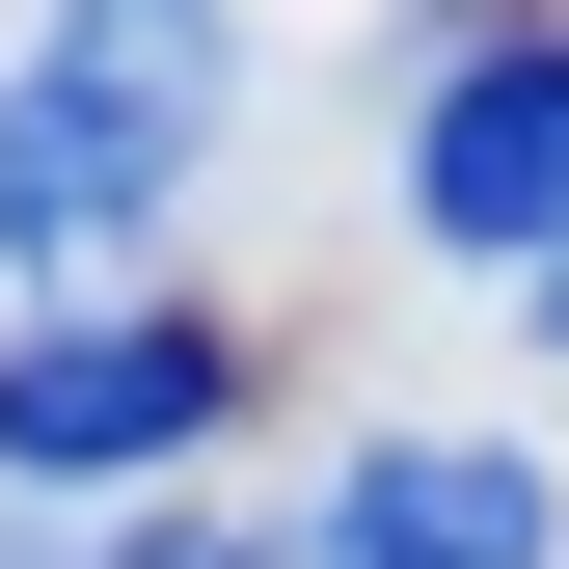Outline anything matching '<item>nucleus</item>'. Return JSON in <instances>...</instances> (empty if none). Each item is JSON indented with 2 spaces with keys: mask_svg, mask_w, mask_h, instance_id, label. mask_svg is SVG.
Returning a JSON list of instances; mask_svg holds the SVG:
<instances>
[{
  "mask_svg": "<svg viewBox=\"0 0 569 569\" xmlns=\"http://www.w3.org/2000/svg\"><path fill=\"white\" fill-rule=\"evenodd\" d=\"M244 407V352L190 326V299H54V326H0V488H136V461H190Z\"/></svg>",
  "mask_w": 569,
  "mask_h": 569,
  "instance_id": "nucleus-2",
  "label": "nucleus"
},
{
  "mask_svg": "<svg viewBox=\"0 0 569 569\" xmlns=\"http://www.w3.org/2000/svg\"><path fill=\"white\" fill-rule=\"evenodd\" d=\"M407 218L461 271H569V28H488L435 109H407Z\"/></svg>",
  "mask_w": 569,
  "mask_h": 569,
  "instance_id": "nucleus-3",
  "label": "nucleus"
},
{
  "mask_svg": "<svg viewBox=\"0 0 569 569\" xmlns=\"http://www.w3.org/2000/svg\"><path fill=\"white\" fill-rule=\"evenodd\" d=\"M542 542H569V488L516 435H380L352 516H326V569H542Z\"/></svg>",
  "mask_w": 569,
  "mask_h": 569,
  "instance_id": "nucleus-4",
  "label": "nucleus"
},
{
  "mask_svg": "<svg viewBox=\"0 0 569 569\" xmlns=\"http://www.w3.org/2000/svg\"><path fill=\"white\" fill-rule=\"evenodd\" d=\"M244 109L218 0H54V54L0 82V271H136L190 218V136Z\"/></svg>",
  "mask_w": 569,
  "mask_h": 569,
  "instance_id": "nucleus-1",
  "label": "nucleus"
},
{
  "mask_svg": "<svg viewBox=\"0 0 569 569\" xmlns=\"http://www.w3.org/2000/svg\"><path fill=\"white\" fill-rule=\"evenodd\" d=\"M542 326H569V271H542Z\"/></svg>",
  "mask_w": 569,
  "mask_h": 569,
  "instance_id": "nucleus-5",
  "label": "nucleus"
}]
</instances>
